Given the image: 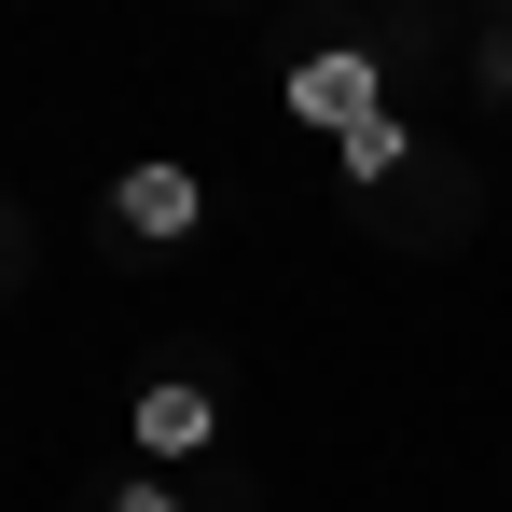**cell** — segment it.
<instances>
[{"mask_svg":"<svg viewBox=\"0 0 512 512\" xmlns=\"http://www.w3.org/2000/svg\"><path fill=\"white\" fill-rule=\"evenodd\" d=\"M125 429H139V457H153V471H180V457H208V443H222V388H208V374H153V388L125 402Z\"/></svg>","mask_w":512,"mask_h":512,"instance_id":"3","label":"cell"},{"mask_svg":"<svg viewBox=\"0 0 512 512\" xmlns=\"http://www.w3.org/2000/svg\"><path fill=\"white\" fill-rule=\"evenodd\" d=\"M97 222H111V250H194V236H208V167L139 153V167H111Z\"/></svg>","mask_w":512,"mask_h":512,"instance_id":"1","label":"cell"},{"mask_svg":"<svg viewBox=\"0 0 512 512\" xmlns=\"http://www.w3.org/2000/svg\"><path fill=\"white\" fill-rule=\"evenodd\" d=\"M277 97H291V125H319V139H346L360 111H388V70H374V42H305Z\"/></svg>","mask_w":512,"mask_h":512,"instance_id":"2","label":"cell"},{"mask_svg":"<svg viewBox=\"0 0 512 512\" xmlns=\"http://www.w3.org/2000/svg\"><path fill=\"white\" fill-rule=\"evenodd\" d=\"M402 167H416V125H402V111H360V125L333 139V180H360V194H388Z\"/></svg>","mask_w":512,"mask_h":512,"instance_id":"4","label":"cell"},{"mask_svg":"<svg viewBox=\"0 0 512 512\" xmlns=\"http://www.w3.org/2000/svg\"><path fill=\"white\" fill-rule=\"evenodd\" d=\"M97 512H194V499H180V485H153V471H139V485H111V499H97Z\"/></svg>","mask_w":512,"mask_h":512,"instance_id":"6","label":"cell"},{"mask_svg":"<svg viewBox=\"0 0 512 512\" xmlns=\"http://www.w3.org/2000/svg\"><path fill=\"white\" fill-rule=\"evenodd\" d=\"M471 84H485V97L512 111V28H485V42H471Z\"/></svg>","mask_w":512,"mask_h":512,"instance_id":"5","label":"cell"}]
</instances>
